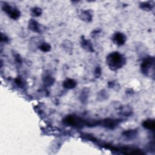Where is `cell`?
<instances>
[{
  "instance_id": "obj_1",
  "label": "cell",
  "mask_w": 155,
  "mask_h": 155,
  "mask_svg": "<svg viewBox=\"0 0 155 155\" xmlns=\"http://www.w3.org/2000/svg\"><path fill=\"white\" fill-rule=\"evenodd\" d=\"M106 62L111 70L116 71L121 68L125 64L126 58L118 51H113L108 54Z\"/></svg>"
},
{
  "instance_id": "obj_2",
  "label": "cell",
  "mask_w": 155,
  "mask_h": 155,
  "mask_svg": "<svg viewBox=\"0 0 155 155\" xmlns=\"http://www.w3.org/2000/svg\"><path fill=\"white\" fill-rule=\"evenodd\" d=\"M154 58L151 56H147L143 58L140 64L142 73L148 77H154Z\"/></svg>"
},
{
  "instance_id": "obj_3",
  "label": "cell",
  "mask_w": 155,
  "mask_h": 155,
  "mask_svg": "<svg viewBox=\"0 0 155 155\" xmlns=\"http://www.w3.org/2000/svg\"><path fill=\"white\" fill-rule=\"evenodd\" d=\"M63 123L67 125H69L75 128H82L84 125L87 126L88 120L74 115H68L66 116L64 120Z\"/></svg>"
},
{
  "instance_id": "obj_4",
  "label": "cell",
  "mask_w": 155,
  "mask_h": 155,
  "mask_svg": "<svg viewBox=\"0 0 155 155\" xmlns=\"http://www.w3.org/2000/svg\"><path fill=\"white\" fill-rule=\"evenodd\" d=\"M1 8L3 12L13 20L18 19L21 16V12L17 8L12 6L6 2H1Z\"/></svg>"
},
{
  "instance_id": "obj_5",
  "label": "cell",
  "mask_w": 155,
  "mask_h": 155,
  "mask_svg": "<svg viewBox=\"0 0 155 155\" xmlns=\"http://www.w3.org/2000/svg\"><path fill=\"white\" fill-rule=\"evenodd\" d=\"M121 122V119H111V118H106L101 120H99V125L110 129L113 130L116 128Z\"/></svg>"
},
{
  "instance_id": "obj_6",
  "label": "cell",
  "mask_w": 155,
  "mask_h": 155,
  "mask_svg": "<svg viewBox=\"0 0 155 155\" xmlns=\"http://www.w3.org/2000/svg\"><path fill=\"white\" fill-rule=\"evenodd\" d=\"M113 43H114L116 45L118 46H122L124 45V44L126 42L127 40V37L122 32L120 31H117L115 32L111 38Z\"/></svg>"
},
{
  "instance_id": "obj_7",
  "label": "cell",
  "mask_w": 155,
  "mask_h": 155,
  "mask_svg": "<svg viewBox=\"0 0 155 155\" xmlns=\"http://www.w3.org/2000/svg\"><path fill=\"white\" fill-rule=\"evenodd\" d=\"M81 45L82 48L87 51H88L90 53L94 52V48L93 47L92 42H91L90 40L85 38L84 36L81 37Z\"/></svg>"
},
{
  "instance_id": "obj_8",
  "label": "cell",
  "mask_w": 155,
  "mask_h": 155,
  "mask_svg": "<svg viewBox=\"0 0 155 155\" xmlns=\"http://www.w3.org/2000/svg\"><path fill=\"white\" fill-rule=\"evenodd\" d=\"M79 17L81 20L85 22H90L93 19V12L91 10H82L80 13Z\"/></svg>"
},
{
  "instance_id": "obj_9",
  "label": "cell",
  "mask_w": 155,
  "mask_h": 155,
  "mask_svg": "<svg viewBox=\"0 0 155 155\" xmlns=\"http://www.w3.org/2000/svg\"><path fill=\"white\" fill-rule=\"evenodd\" d=\"M28 28L30 30L40 33L41 32V29L40 27V24L33 19H30L28 22Z\"/></svg>"
},
{
  "instance_id": "obj_10",
  "label": "cell",
  "mask_w": 155,
  "mask_h": 155,
  "mask_svg": "<svg viewBox=\"0 0 155 155\" xmlns=\"http://www.w3.org/2000/svg\"><path fill=\"white\" fill-rule=\"evenodd\" d=\"M138 132L136 129H131L125 130L122 133V136L128 140H133L135 139L137 136Z\"/></svg>"
},
{
  "instance_id": "obj_11",
  "label": "cell",
  "mask_w": 155,
  "mask_h": 155,
  "mask_svg": "<svg viewBox=\"0 0 155 155\" xmlns=\"http://www.w3.org/2000/svg\"><path fill=\"white\" fill-rule=\"evenodd\" d=\"M62 85L64 88L68 90H71L76 87V86L77 85V82L74 79H73L71 78H67L63 82Z\"/></svg>"
},
{
  "instance_id": "obj_12",
  "label": "cell",
  "mask_w": 155,
  "mask_h": 155,
  "mask_svg": "<svg viewBox=\"0 0 155 155\" xmlns=\"http://www.w3.org/2000/svg\"><path fill=\"white\" fill-rule=\"evenodd\" d=\"M142 127L147 130H153L155 128V122L153 119H147L143 121Z\"/></svg>"
},
{
  "instance_id": "obj_13",
  "label": "cell",
  "mask_w": 155,
  "mask_h": 155,
  "mask_svg": "<svg viewBox=\"0 0 155 155\" xmlns=\"http://www.w3.org/2000/svg\"><path fill=\"white\" fill-rule=\"evenodd\" d=\"M153 1H146L141 2L139 5V7L145 11H151L154 7Z\"/></svg>"
},
{
  "instance_id": "obj_14",
  "label": "cell",
  "mask_w": 155,
  "mask_h": 155,
  "mask_svg": "<svg viewBox=\"0 0 155 155\" xmlns=\"http://www.w3.org/2000/svg\"><path fill=\"white\" fill-rule=\"evenodd\" d=\"M89 95V90L87 88H84L79 95V99L82 104H86L88 101Z\"/></svg>"
},
{
  "instance_id": "obj_15",
  "label": "cell",
  "mask_w": 155,
  "mask_h": 155,
  "mask_svg": "<svg viewBox=\"0 0 155 155\" xmlns=\"http://www.w3.org/2000/svg\"><path fill=\"white\" fill-rule=\"evenodd\" d=\"M42 81H43L44 85L46 87L51 86L54 82V79L49 74H47L44 76L42 79Z\"/></svg>"
},
{
  "instance_id": "obj_16",
  "label": "cell",
  "mask_w": 155,
  "mask_h": 155,
  "mask_svg": "<svg viewBox=\"0 0 155 155\" xmlns=\"http://www.w3.org/2000/svg\"><path fill=\"white\" fill-rule=\"evenodd\" d=\"M39 49L43 51V52H48L50 51L51 50V47L50 45V44L47 43V42H42L39 45Z\"/></svg>"
},
{
  "instance_id": "obj_17",
  "label": "cell",
  "mask_w": 155,
  "mask_h": 155,
  "mask_svg": "<svg viewBox=\"0 0 155 155\" xmlns=\"http://www.w3.org/2000/svg\"><path fill=\"white\" fill-rule=\"evenodd\" d=\"M42 13V10L40 7H35L31 10V15L35 16V17H38L41 15Z\"/></svg>"
},
{
  "instance_id": "obj_18",
  "label": "cell",
  "mask_w": 155,
  "mask_h": 155,
  "mask_svg": "<svg viewBox=\"0 0 155 155\" xmlns=\"http://www.w3.org/2000/svg\"><path fill=\"white\" fill-rule=\"evenodd\" d=\"M108 97V94L107 93H106V91L105 90H101L99 93H98V98H101L99 100L100 101H103V100H105Z\"/></svg>"
},
{
  "instance_id": "obj_19",
  "label": "cell",
  "mask_w": 155,
  "mask_h": 155,
  "mask_svg": "<svg viewBox=\"0 0 155 155\" xmlns=\"http://www.w3.org/2000/svg\"><path fill=\"white\" fill-rule=\"evenodd\" d=\"M15 82L16 85L20 88H22L24 85V82L21 77H18L15 79Z\"/></svg>"
},
{
  "instance_id": "obj_20",
  "label": "cell",
  "mask_w": 155,
  "mask_h": 155,
  "mask_svg": "<svg viewBox=\"0 0 155 155\" xmlns=\"http://www.w3.org/2000/svg\"><path fill=\"white\" fill-rule=\"evenodd\" d=\"M101 73H102V71H101V68L100 67L97 66L94 69V76L96 78H99L101 75Z\"/></svg>"
},
{
  "instance_id": "obj_21",
  "label": "cell",
  "mask_w": 155,
  "mask_h": 155,
  "mask_svg": "<svg viewBox=\"0 0 155 155\" xmlns=\"http://www.w3.org/2000/svg\"><path fill=\"white\" fill-rule=\"evenodd\" d=\"M13 56H14L15 60L16 62L18 64H21L22 62V58L21 57V56L17 53H14Z\"/></svg>"
},
{
  "instance_id": "obj_22",
  "label": "cell",
  "mask_w": 155,
  "mask_h": 155,
  "mask_svg": "<svg viewBox=\"0 0 155 155\" xmlns=\"http://www.w3.org/2000/svg\"><path fill=\"white\" fill-rule=\"evenodd\" d=\"M122 113V114H123L125 116H129L131 114V110L128 107H125L122 108V110L120 111Z\"/></svg>"
},
{
  "instance_id": "obj_23",
  "label": "cell",
  "mask_w": 155,
  "mask_h": 155,
  "mask_svg": "<svg viewBox=\"0 0 155 155\" xmlns=\"http://www.w3.org/2000/svg\"><path fill=\"white\" fill-rule=\"evenodd\" d=\"M108 86L109 88H113V89H115L116 90V87H119V85L118 84V83L116 82V81H110L108 82Z\"/></svg>"
},
{
  "instance_id": "obj_24",
  "label": "cell",
  "mask_w": 155,
  "mask_h": 155,
  "mask_svg": "<svg viewBox=\"0 0 155 155\" xmlns=\"http://www.w3.org/2000/svg\"><path fill=\"white\" fill-rule=\"evenodd\" d=\"M8 41H9V39L8 36L5 34L3 33H1V42L7 43L8 42Z\"/></svg>"
},
{
  "instance_id": "obj_25",
  "label": "cell",
  "mask_w": 155,
  "mask_h": 155,
  "mask_svg": "<svg viewBox=\"0 0 155 155\" xmlns=\"http://www.w3.org/2000/svg\"><path fill=\"white\" fill-rule=\"evenodd\" d=\"M101 31V30L100 29H99V28L97 29V28H96V29L94 30L91 32V36H92L93 38H94L96 35H98L99 33H100Z\"/></svg>"
}]
</instances>
